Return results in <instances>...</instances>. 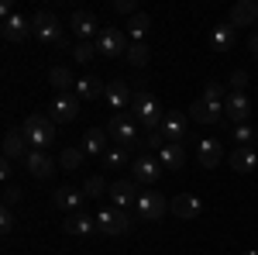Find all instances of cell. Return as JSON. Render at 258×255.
Returning <instances> with one entry per match:
<instances>
[{
    "label": "cell",
    "mask_w": 258,
    "mask_h": 255,
    "mask_svg": "<svg viewBox=\"0 0 258 255\" xmlns=\"http://www.w3.org/2000/svg\"><path fill=\"white\" fill-rule=\"evenodd\" d=\"M21 131H24L28 145L35 152H48L52 141H55V121L48 118V114H28L24 124H21Z\"/></svg>",
    "instance_id": "6da1fadb"
},
{
    "label": "cell",
    "mask_w": 258,
    "mask_h": 255,
    "mask_svg": "<svg viewBox=\"0 0 258 255\" xmlns=\"http://www.w3.org/2000/svg\"><path fill=\"white\" fill-rule=\"evenodd\" d=\"M131 118L138 121L141 128H148V131H159L162 121H165V114H162L159 100L141 90V93H135V100H131Z\"/></svg>",
    "instance_id": "7a4b0ae2"
},
{
    "label": "cell",
    "mask_w": 258,
    "mask_h": 255,
    "mask_svg": "<svg viewBox=\"0 0 258 255\" xmlns=\"http://www.w3.org/2000/svg\"><path fill=\"white\" fill-rule=\"evenodd\" d=\"M97 231H103V235H110V238L127 235L131 231V214L120 211V207H103L97 214Z\"/></svg>",
    "instance_id": "3957f363"
},
{
    "label": "cell",
    "mask_w": 258,
    "mask_h": 255,
    "mask_svg": "<svg viewBox=\"0 0 258 255\" xmlns=\"http://www.w3.org/2000/svg\"><path fill=\"white\" fill-rule=\"evenodd\" d=\"M31 28H35V38L41 45H62V28L52 11H35L31 14Z\"/></svg>",
    "instance_id": "277c9868"
},
{
    "label": "cell",
    "mask_w": 258,
    "mask_h": 255,
    "mask_svg": "<svg viewBox=\"0 0 258 255\" xmlns=\"http://www.w3.org/2000/svg\"><path fill=\"white\" fill-rule=\"evenodd\" d=\"M93 45H97V56H107V59H114V56H127V48H131L127 31H120V28H103Z\"/></svg>",
    "instance_id": "5b68a950"
},
{
    "label": "cell",
    "mask_w": 258,
    "mask_h": 255,
    "mask_svg": "<svg viewBox=\"0 0 258 255\" xmlns=\"http://www.w3.org/2000/svg\"><path fill=\"white\" fill-rule=\"evenodd\" d=\"M107 135L117 141L120 148H127V145H138V121L127 118V114H114L110 118V124H107Z\"/></svg>",
    "instance_id": "8992f818"
},
{
    "label": "cell",
    "mask_w": 258,
    "mask_h": 255,
    "mask_svg": "<svg viewBox=\"0 0 258 255\" xmlns=\"http://www.w3.org/2000/svg\"><path fill=\"white\" fill-rule=\"evenodd\" d=\"M162 176V162L152 156H138L131 162V179L138 183V186H152V183H159Z\"/></svg>",
    "instance_id": "52a82bcc"
},
{
    "label": "cell",
    "mask_w": 258,
    "mask_h": 255,
    "mask_svg": "<svg viewBox=\"0 0 258 255\" xmlns=\"http://www.w3.org/2000/svg\"><path fill=\"white\" fill-rule=\"evenodd\" d=\"M165 211H169V203H165V196L162 193H141L138 203H135V214L141 217V221H162L165 217Z\"/></svg>",
    "instance_id": "ba28073f"
},
{
    "label": "cell",
    "mask_w": 258,
    "mask_h": 255,
    "mask_svg": "<svg viewBox=\"0 0 258 255\" xmlns=\"http://www.w3.org/2000/svg\"><path fill=\"white\" fill-rule=\"evenodd\" d=\"M110 207H120V211H127V207H135L138 203V183L135 179H117V183H110Z\"/></svg>",
    "instance_id": "9c48e42d"
},
{
    "label": "cell",
    "mask_w": 258,
    "mask_h": 255,
    "mask_svg": "<svg viewBox=\"0 0 258 255\" xmlns=\"http://www.w3.org/2000/svg\"><path fill=\"white\" fill-rule=\"evenodd\" d=\"M76 114H80V97L76 93H59V97L52 100V107H48V118L55 121V124L76 121Z\"/></svg>",
    "instance_id": "30bf717a"
},
{
    "label": "cell",
    "mask_w": 258,
    "mask_h": 255,
    "mask_svg": "<svg viewBox=\"0 0 258 255\" xmlns=\"http://www.w3.org/2000/svg\"><path fill=\"white\" fill-rule=\"evenodd\" d=\"M159 135L165 145H182V138H186V118L176 114V111H169L165 121H162V128H159Z\"/></svg>",
    "instance_id": "8fae6325"
},
{
    "label": "cell",
    "mask_w": 258,
    "mask_h": 255,
    "mask_svg": "<svg viewBox=\"0 0 258 255\" xmlns=\"http://www.w3.org/2000/svg\"><path fill=\"white\" fill-rule=\"evenodd\" d=\"M169 211L179 217V221H193V217L203 214V200L197 193H179L172 203H169Z\"/></svg>",
    "instance_id": "7c38bea8"
},
{
    "label": "cell",
    "mask_w": 258,
    "mask_h": 255,
    "mask_svg": "<svg viewBox=\"0 0 258 255\" xmlns=\"http://www.w3.org/2000/svg\"><path fill=\"white\" fill-rule=\"evenodd\" d=\"M248 114H251V104H248V97L244 93H227V100H224V118L234 121V124H248Z\"/></svg>",
    "instance_id": "4fadbf2b"
},
{
    "label": "cell",
    "mask_w": 258,
    "mask_h": 255,
    "mask_svg": "<svg viewBox=\"0 0 258 255\" xmlns=\"http://www.w3.org/2000/svg\"><path fill=\"white\" fill-rule=\"evenodd\" d=\"M69 24H73L76 38H97L100 31H103L93 11H73V21H69Z\"/></svg>",
    "instance_id": "5bb4252c"
},
{
    "label": "cell",
    "mask_w": 258,
    "mask_h": 255,
    "mask_svg": "<svg viewBox=\"0 0 258 255\" xmlns=\"http://www.w3.org/2000/svg\"><path fill=\"white\" fill-rule=\"evenodd\" d=\"M189 118L197 121V124H217V121L224 118V104H214V100H193Z\"/></svg>",
    "instance_id": "9a60e30c"
},
{
    "label": "cell",
    "mask_w": 258,
    "mask_h": 255,
    "mask_svg": "<svg viewBox=\"0 0 258 255\" xmlns=\"http://www.w3.org/2000/svg\"><path fill=\"white\" fill-rule=\"evenodd\" d=\"M62 231H66V235L86 238V235H93V231H97V217H90L86 211H76V214H69L66 221H62Z\"/></svg>",
    "instance_id": "2e32d148"
},
{
    "label": "cell",
    "mask_w": 258,
    "mask_h": 255,
    "mask_svg": "<svg viewBox=\"0 0 258 255\" xmlns=\"http://www.w3.org/2000/svg\"><path fill=\"white\" fill-rule=\"evenodd\" d=\"M4 41H24L28 35H35V28H31V18H24V14H14V18L4 21Z\"/></svg>",
    "instance_id": "e0dca14e"
},
{
    "label": "cell",
    "mask_w": 258,
    "mask_h": 255,
    "mask_svg": "<svg viewBox=\"0 0 258 255\" xmlns=\"http://www.w3.org/2000/svg\"><path fill=\"white\" fill-rule=\"evenodd\" d=\"M28 152H31V145H28L24 131L11 128V131L4 135V159H7V162H11V159H28Z\"/></svg>",
    "instance_id": "ac0fdd59"
},
{
    "label": "cell",
    "mask_w": 258,
    "mask_h": 255,
    "mask_svg": "<svg viewBox=\"0 0 258 255\" xmlns=\"http://www.w3.org/2000/svg\"><path fill=\"white\" fill-rule=\"evenodd\" d=\"M83 200H86V193H83V190H76V186H59V190H55V196H52V203H55L59 211H69V214L83 211Z\"/></svg>",
    "instance_id": "d6986e66"
},
{
    "label": "cell",
    "mask_w": 258,
    "mask_h": 255,
    "mask_svg": "<svg viewBox=\"0 0 258 255\" xmlns=\"http://www.w3.org/2000/svg\"><path fill=\"white\" fill-rule=\"evenodd\" d=\"M255 21H258V4L255 0H238V4L231 7L227 24H231V28H248V24H255Z\"/></svg>",
    "instance_id": "ffe728a7"
},
{
    "label": "cell",
    "mask_w": 258,
    "mask_h": 255,
    "mask_svg": "<svg viewBox=\"0 0 258 255\" xmlns=\"http://www.w3.org/2000/svg\"><path fill=\"white\" fill-rule=\"evenodd\" d=\"M103 100H107V107H110L114 114H120V111H127V107H131L135 93H131L124 83H107V93H103Z\"/></svg>",
    "instance_id": "44dd1931"
},
{
    "label": "cell",
    "mask_w": 258,
    "mask_h": 255,
    "mask_svg": "<svg viewBox=\"0 0 258 255\" xmlns=\"http://www.w3.org/2000/svg\"><path fill=\"white\" fill-rule=\"evenodd\" d=\"M24 166H28V173L35 179H52V173H55V162L48 159V152H28V159H24Z\"/></svg>",
    "instance_id": "7402d4cb"
},
{
    "label": "cell",
    "mask_w": 258,
    "mask_h": 255,
    "mask_svg": "<svg viewBox=\"0 0 258 255\" xmlns=\"http://www.w3.org/2000/svg\"><path fill=\"white\" fill-rule=\"evenodd\" d=\"M220 159H224V152H220V145L214 141V138H200L197 145V162L203 166V169H214V166H220Z\"/></svg>",
    "instance_id": "603a6c76"
},
{
    "label": "cell",
    "mask_w": 258,
    "mask_h": 255,
    "mask_svg": "<svg viewBox=\"0 0 258 255\" xmlns=\"http://www.w3.org/2000/svg\"><path fill=\"white\" fill-rule=\"evenodd\" d=\"M80 100H100L103 93H107V83L103 79H97V76H83V79H76V90H73Z\"/></svg>",
    "instance_id": "cb8c5ba5"
},
{
    "label": "cell",
    "mask_w": 258,
    "mask_h": 255,
    "mask_svg": "<svg viewBox=\"0 0 258 255\" xmlns=\"http://www.w3.org/2000/svg\"><path fill=\"white\" fill-rule=\"evenodd\" d=\"M210 48L220 52V56H227V52L234 48V28H231V24H217V28L210 31Z\"/></svg>",
    "instance_id": "d4e9b609"
},
{
    "label": "cell",
    "mask_w": 258,
    "mask_h": 255,
    "mask_svg": "<svg viewBox=\"0 0 258 255\" xmlns=\"http://www.w3.org/2000/svg\"><path fill=\"white\" fill-rule=\"evenodd\" d=\"M83 148H86V156H107L110 148H107V131L103 128H90L86 135H83Z\"/></svg>",
    "instance_id": "484cf974"
},
{
    "label": "cell",
    "mask_w": 258,
    "mask_h": 255,
    "mask_svg": "<svg viewBox=\"0 0 258 255\" xmlns=\"http://www.w3.org/2000/svg\"><path fill=\"white\" fill-rule=\"evenodd\" d=\"M159 162H162V169H182L186 166V148L182 145H162L159 148Z\"/></svg>",
    "instance_id": "4316f807"
},
{
    "label": "cell",
    "mask_w": 258,
    "mask_h": 255,
    "mask_svg": "<svg viewBox=\"0 0 258 255\" xmlns=\"http://www.w3.org/2000/svg\"><path fill=\"white\" fill-rule=\"evenodd\" d=\"M48 83L55 86V93H69V90H76V79H73V73H69L66 66L48 69Z\"/></svg>",
    "instance_id": "83f0119b"
},
{
    "label": "cell",
    "mask_w": 258,
    "mask_h": 255,
    "mask_svg": "<svg viewBox=\"0 0 258 255\" xmlns=\"http://www.w3.org/2000/svg\"><path fill=\"white\" fill-rule=\"evenodd\" d=\"M83 162H86V148H76V145L62 148V156H59V166H62V169L76 173V169H83Z\"/></svg>",
    "instance_id": "f1b7e54d"
},
{
    "label": "cell",
    "mask_w": 258,
    "mask_h": 255,
    "mask_svg": "<svg viewBox=\"0 0 258 255\" xmlns=\"http://www.w3.org/2000/svg\"><path fill=\"white\" fill-rule=\"evenodd\" d=\"M258 162V152H251V148H234L231 152V169H238V173H251Z\"/></svg>",
    "instance_id": "f546056e"
},
{
    "label": "cell",
    "mask_w": 258,
    "mask_h": 255,
    "mask_svg": "<svg viewBox=\"0 0 258 255\" xmlns=\"http://www.w3.org/2000/svg\"><path fill=\"white\" fill-rule=\"evenodd\" d=\"M148 28H152V18L138 11L135 18H127V38H131V41H141L145 35H148Z\"/></svg>",
    "instance_id": "4dcf8cb0"
},
{
    "label": "cell",
    "mask_w": 258,
    "mask_h": 255,
    "mask_svg": "<svg viewBox=\"0 0 258 255\" xmlns=\"http://www.w3.org/2000/svg\"><path fill=\"white\" fill-rule=\"evenodd\" d=\"M148 59H152V48L145 45V41H131V48H127V62L131 66H148Z\"/></svg>",
    "instance_id": "1f68e13d"
},
{
    "label": "cell",
    "mask_w": 258,
    "mask_h": 255,
    "mask_svg": "<svg viewBox=\"0 0 258 255\" xmlns=\"http://www.w3.org/2000/svg\"><path fill=\"white\" fill-rule=\"evenodd\" d=\"M127 162H131V156H127V148H120V145L103 156V166H107V169H124Z\"/></svg>",
    "instance_id": "d6a6232c"
},
{
    "label": "cell",
    "mask_w": 258,
    "mask_h": 255,
    "mask_svg": "<svg viewBox=\"0 0 258 255\" xmlns=\"http://www.w3.org/2000/svg\"><path fill=\"white\" fill-rule=\"evenodd\" d=\"M83 193H86V196H107V193H110V183H107L103 176H90V179H86V186H83Z\"/></svg>",
    "instance_id": "836d02e7"
},
{
    "label": "cell",
    "mask_w": 258,
    "mask_h": 255,
    "mask_svg": "<svg viewBox=\"0 0 258 255\" xmlns=\"http://www.w3.org/2000/svg\"><path fill=\"white\" fill-rule=\"evenodd\" d=\"M200 100H214V104H224V100H227V93H224V86H220V83H207V86H203V93H200Z\"/></svg>",
    "instance_id": "e575fe53"
},
{
    "label": "cell",
    "mask_w": 258,
    "mask_h": 255,
    "mask_svg": "<svg viewBox=\"0 0 258 255\" xmlns=\"http://www.w3.org/2000/svg\"><path fill=\"white\" fill-rule=\"evenodd\" d=\"M73 56H76V62H93V56H97V45H90V41H80L76 48H73Z\"/></svg>",
    "instance_id": "d590c367"
},
{
    "label": "cell",
    "mask_w": 258,
    "mask_h": 255,
    "mask_svg": "<svg viewBox=\"0 0 258 255\" xmlns=\"http://www.w3.org/2000/svg\"><path fill=\"white\" fill-rule=\"evenodd\" d=\"M234 141H238V148H248V145L255 141V131H251L248 124H234Z\"/></svg>",
    "instance_id": "8d00e7d4"
},
{
    "label": "cell",
    "mask_w": 258,
    "mask_h": 255,
    "mask_svg": "<svg viewBox=\"0 0 258 255\" xmlns=\"http://www.w3.org/2000/svg\"><path fill=\"white\" fill-rule=\"evenodd\" d=\"M244 86H248V73H244V69H234V73H231V90H234V93H244Z\"/></svg>",
    "instance_id": "74e56055"
},
{
    "label": "cell",
    "mask_w": 258,
    "mask_h": 255,
    "mask_svg": "<svg viewBox=\"0 0 258 255\" xmlns=\"http://www.w3.org/2000/svg\"><path fill=\"white\" fill-rule=\"evenodd\" d=\"M18 203H21V190H18V186H7V190H4V207L14 211Z\"/></svg>",
    "instance_id": "f35d334b"
},
{
    "label": "cell",
    "mask_w": 258,
    "mask_h": 255,
    "mask_svg": "<svg viewBox=\"0 0 258 255\" xmlns=\"http://www.w3.org/2000/svg\"><path fill=\"white\" fill-rule=\"evenodd\" d=\"M114 11H117V14H127V18H135V14H138L135 0H114Z\"/></svg>",
    "instance_id": "ab89813d"
},
{
    "label": "cell",
    "mask_w": 258,
    "mask_h": 255,
    "mask_svg": "<svg viewBox=\"0 0 258 255\" xmlns=\"http://www.w3.org/2000/svg\"><path fill=\"white\" fill-rule=\"evenodd\" d=\"M11 228H14V214H11V211H7V207H4V211H0V231H4V235H7V231H11Z\"/></svg>",
    "instance_id": "60d3db41"
},
{
    "label": "cell",
    "mask_w": 258,
    "mask_h": 255,
    "mask_svg": "<svg viewBox=\"0 0 258 255\" xmlns=\"http://www.w3.org/2000/svg\"><path fill=\"white\" fill-rule=\"evenodd\" d=\"M145 145H148V148H162L165 141H162V135H159V131H148V138H145Z\"/></svg>",
    "instance_id": "b9f144b4"
},
{
    "label": "cell",
    "mask_w": 258,
    "mask_h": 255,
    "mask_svg": "<svg viewBox=\"0 0 258 255\" xmlns=\"http://www.w3.org/2000/svg\"><path fill=\"white\" fill-rule=\"evenodd\" d=\"M0 18H4V21L14 18V4H11V0H4V4H0Z\"/></svg>",
    "instance_id": "7bdbcfd3"
},
{
    "label": "cell",
    "mask_w": 258,
    "mask_h": 255,
    "mask_svg": "<svg viewBox=\"0 0 258 255\" xmlns=\"http://www.w3.org/2000/svg\"><path fill=\"white\" fill-rule=\"evenodd\" d=\"M248 48H251V56H255V59H258V31H255V35H251V41H248Z\"/></svg>",
    "instance_id": "ee69618b"
},
{
    "label": "cell",
    "mask_w": 258,
    "mask_h": 255,
    "mask_svg": "<svg viewBox=\"0 0 258 255\" xmlns=\"http://www.w3.org/2000/svg\"><path fill=\"white\" fill-rule=\"evenodd\" d=\"M241 255H258V252H255V248H248V252H241Z\"/></svg>",
    "instance_id": "f6af8a7d"
},
{
    "label": "cell",
    "mask_w": 258,
    "mask_h": 255,
    "mask_svg": "<svg viewBox=\"0 0 258 255\" xmlns=\"http://www.w3.org/2000/svg\"><path fill=\"white\" fill-rule=\"evenodd\" d=\"M255 152H258V135H255Z\"/></svg>",
    "instance_id": "bcb514c9"
}]
</instances>
